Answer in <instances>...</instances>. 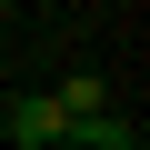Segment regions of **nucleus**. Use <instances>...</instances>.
Segmentation results:
<instances>
[{
    "mask_svg": "<svg viewBox=\"0 0 150 150\" xmlns=\"http://www.w3.org/2000/svg\"><path fill=\"white\" fill-rule=\"evenodd\" d=\"M10 140H20V150H50V140H70V120H60L50 100H10Z\"/></svg>",
    "mask_w": 150,
    "mask_h": 150,
    "instance_id": "nucleus-1",
    "label": "nucleus"
}]
</instances>
